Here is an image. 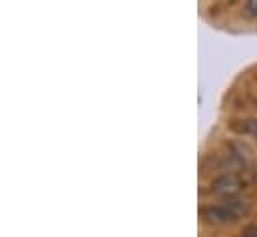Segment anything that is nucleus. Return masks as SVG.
<instances>
[{"label": "nucleus", "mask_w": 257, "mask_h": 237, "mask_svg": "<svg viewBox=\"0 0 257 237\" xmlns=\"http://www.w3.org/2000/svg\"><path fill=\"white\" fill-rule=\"evenodd\" d=\"M225 2H227V4H229V6H231V4H235V2H237V0H225Z\"/></svg>", "instance_id": "nucleus-7"}, {"label": "nucleus", "mask_w": 257, "mask_h": 237, "mask_svg": "<svg viewBox=\"0 0 257 237\" xmlns=\"http://www.w3.org/2000/svg\"><path fill=\"white\" fill-rule=\"evenodd\" d=\"M225 207H227V211L231 213V217L233 219H237V217H243L245 213H247V203L245 201H241V199H235V197H225V203H223Z\"/></svg>", "instance_id": "nucleus-3"}, {"label": "nucleus", "mask_w": 257, "mask_h": 237, "mask_svg": "<svg viewBox=\"0 0 257 237\" xmlns=\"http://www.w3.org/2000/svg\"><path fill=\"white\" fill-rule=\"evenodd\" d=\"M213 191L223 197H235L241 191V181L233 176H221L213 181Z\"/></svg>", "instance_id": "nucleus-1"}, {"label": "nucleus", "mask_w": 257, "mask_h": 237, "mask_svg": "<svg viewBox=\"0 0 257 237\" xmlns=\"http://www.w3.org/2000/svg\"><path fill=\"white\" fill-rule=\"evenodd\" d=\"M243 14L245 18H257V0H245Z\"/></svg>", "instance_id": "nucleus-4"}, {"label": "nucleus", "mask_w": 257, "mask_h": 237, "mask_svg": "<svg viewBox=\"0 0 257 237\" xmlns=\"http://www.w3.org/2000/svg\"><path fill=\"white\" fill-rule=\"evenodd\" d=\"M245 237H257V227H249L247 233H245Z\"/></svg>", "instance_id": "nucleus-5"}, {"label": "nucleus", "mask_w": 257, "mask_h": 237, "mask_svg": "<svg viewBox=\"0 0 257 237\" xmlns=\"http://www.w3.org/2000/svg\"><path fill=\"white\" fill-rule=\"evenodd\" d=\"M253 178H255V181H257V164L253 166Z\"/></svg>", "instance_id": "nucleus-6"}, {"label": "nucleus", "mask_w": 257, "mask_h": 237, "mask_svg": "<svg viewBox=\"0 0 257 237\" xmlns=\"http://www.w3.org/2000/svg\"><path fill=\"white\" fill-rule=\"evenodd\" d=\"M201 217L209 223H215V225H223L227 221H233L231 213L227 211L225 205H213V207H203L201 209Z\"/></svg>", "instance_id": "nucleus-2"}]
</instances>
